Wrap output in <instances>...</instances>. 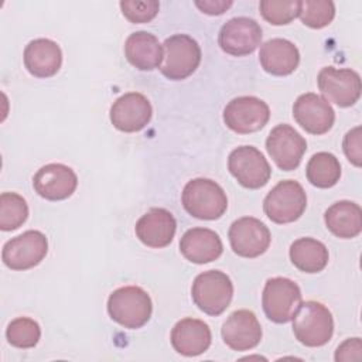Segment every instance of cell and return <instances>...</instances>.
<instances>
[{"instance_id":"obj_1","label":"cell","mask_w":362,"mask_h":362,"mask_svg":"<svg viewBox=\"0 0 362 362\" xmlns=\"http://www.w3.org/2000/svg\"><path fill=\"white\" fill-rule=\"evenodd\" d=\"M184 209L194 218L214 221L221 218L228 208L223 188L209 178H194L188 181L181 195Z\"/></svg>"},{"instance_id":"obj_2","label":"cell","mask_w":362,"mask_h":362,"mask_svg":"<svg viewBox=\"0 0 362 362\" xmlns=\"http://www.w3.org/2000/svg\"><path fill=\"white\" fill-rule=\"evenodd\" d=\"M153 303L147 291L139 286L116 288L107 298V313L124 328H141L151 317Z\"/></svg>"},{"instance_id":"obj_3","label":"cell","mask_w":362,"mask_h":362,"mask_svg":"<svg viewBox=\"0 0 362 362\" xmlns=\"http://www.w3.org/2000/svg\"><path fill=\"white\" fill-rule=\"evenodd\" d=\"M293 332L305 346H322L334 334L331 311L318 301L301 303L293 317Z\"/></svg>"},{"instance_id":"obj_4","label":"cell","mask_w":362,"mask_h":362,"mask_svg":"<svg viewBox=\"0 0 362 362\" xmlns=\"http://www.w3.org/2000/svg\"><path fill=\"white\" fill-rule=\"evenodd\" d=\"M191 297L201 311L216 317L229 307L233 297V284L226 273L208 270L195 277Z\"/></svg>"},{"instance_id":"obj_5","label":"cell","mask_w":362,"mask_h":362,"mask_svg":"<svg viewBox=\"0 0 362 362\" xmlns=\"http://www.w3.org/2000/svg\"><path fill=\"white\" fill-rule=\"evenodd\" d=\"M164 58L161 74L171 81H181L192 75L201 62L198 42L187 34H174L163 44Z\"/></svg>"},{"instance_id":"obj_6","label":"cell","mask_w":362,"mask_h":362,"mask_svg":"<svg viewBox=\"0 0 362 362\" xmlns=\"http://www.w3.org/2000/svg\"><path fill=\"white\" fill-rule=\"evenodd\" d=\"M307 195L301 184L294 180L280 181L266 195L263 211L274 223H290L297 221L305 211Z\"/></svg>"},{"instance_id":"obj_7","label":"cell","mask_w":362,"mask_h":362,"mask_svg":"<svg viewBox=\"0 0 362 362\" xmlns=\"http://www.w3.org/2000/svg\"><path fill=\"white\" fill-rule=\"evenodd\" d=\"M301 304V291L297 283L287 277H273L264 284L262 305L266 317L276 324L293 320Z\"/></svg>"},{"instance_id":"obj_8","label":"cell","mask_w":362,"mask_h":362,"mask_svg":"<svg viewBox=\"0 0 362 362\" xmlns=\"http://www.w3.org/2000/svg\"><path fill=\"white\" fill-rule=\"evenodd\" d=\"M228 168L236 181L249 189H257L267 184L272 168L264 156L253 146H240L229 154Z\"/></svg>"},{"instance_id":"obj_9","label":"cell","mask_w":362,"mask_h":362,"mask_svg":"<svg viewBox=\"0 0 362 362\" xmlns=\"http://www.w3.org/2000/svg\"><path fill=\"white\" fill-rule=\"evenodd\" d=\"M267 103L256 96H239L223 109V122L235 133L249 134L264 127L269 122Z\"/></svg>"},{"instance_id":"obj_10","label":"cell","mask_w":362,"mask_h":362,"mask_svg":"<svg viewBox=\"0 0 362 362\" xmlns=\"http://www.w3.org/2000/svg\"><path fill=\"white\" fill-rule=\"evenodd\" d=\"M266 150L280 170L291 171L300 165L307 150V141L294 127L281 123L270 130Z\"/></svg>"},{"instance_id":"obj_11","label":"cell","mask_w":362,"mask_h":362,"mask_svg":"<svg viewBox=\"0 0 362 362\" xmlns=\"http://www.w3.org/2000/svg\"><path fill=\"white\" fill-rule=\"evenodd\" d=\"M48 252V240L40 230L24 233L4 243L1 259L11 270H28L41 263Z\"/></svg>"},{"instance_id":"obj_12","label":"cell","mask_w":362,"mask_h":362,"mask_svg":"<svg viewBox=\"0 0 362 362\" xmlns=\"http://www.w3.org/2000/svg\"><path fill=\"white\" fill-rule=\"evenodd\" d=\"M321 93L341 107L352 106L361 96V76L351 68L325 66L317 76Z\"/></svg>"},{"instance_id":"obj_13","label":"cell","mask_w":362,"mask_h":362,"mask_svg":"<svg viewBox=\"0 0 362 362\" xmlns=\"http://www.w3.org/2000/svg\"><path fill=\"white\" fill-rule=\"evenodd\" d=\"M229 242L232 250L242 257L253 259L263 255L270 245L269 228L253 216L236 219L229 228Z\"/></svg>"},{"instance_id":"obj_14","label":"cell","mask_w":362,"mask_h":362,"mask_svg":"<svg viewBox=\"0 0 362 362\" xmlns=\"http://www.w3.org/2000/svg\"><path fill=\"white\" fill-rule=\"evenodd\" d=\"M262 37V28L253 18L233 17L222 25L218 42L223 52L243 57L252 54L260 45Z\"/></svg>"},{"instance_id":"obj_15","label":"cell","mask_w":362,"mask_h":362,"mask_svg":"<svg viewBox=\"0 0 362 362\" xmlns=\"http://www.w3.org/2000/svg\"><path fill=\"white\" fill-rule=\"evenodd\" d=\"M293 116L307 133L315 136L327 133L335 122V112L329 102L313 92L303 93L296 99Z\"/></svg>"},{"instance_id":"obj_16","label":"cell","mask_w":362,"mask_h":362,"mask_svg":"<svg viewBox=\"0 0 362 362\" xmlns=\"http://www.w3.org/2000/svg\"><path fill=\"white\" fill-rule=\"evenodd\" d=\"M153 109L148 99L139 92H129L117 98L110 107L112 124L124 133L144 129L151 120Z\"/></svg>"},{"instance_id":"obj_17","label":"cell","mask_w":362,"mask_h":362,"mask_svg":"<svg viewBox=\"0 0 362 362\" xmlns=\"http://www.w3.org/2000/svg\"><path fill=\"white\" fill-rule=\"evenodd\" d=\"M78 185V177L74 170L65 164L51 163L41 167L34 178L35 192L48 201H62L69 198Z\"/></svg>"},{"instance_id":"obj_18","label":"cell","mask_w":362,"mask_h":362,"mask_svg":"<svg viewBox=\"0 0 362 362\" xmlns=\"http://www.w3.org/2000/svg\"><path fill=\"white\" fill-rule=\"evenodd\" d=\"M223 342L233 351H249L262 339V327L255 313L249 310L233 311L221 329Z\"/></svg>"},{"instance_id":"obj_19","label":"cell","mask_w":362,"mask_h":362,"mask_svg":"<svg viewBox=\"0 0 362 362\" xmlns=\"http://www.w3.org/2000/svg\"><path fill=\"white\" fill-rule=\"evenodd\" d=\"M177 222L173 214L164 208H151L136 223V236L148 247L161 249L173 242Z\"/></svg>"},{"instance_id":"obj_20","label":"cell","mask_w":362,"mask_h":362,"mask_svg":"<svg viewBox=\"0 0 362 362\" xmlns=\"http://www.w3.org/2000/svg\"><path fill=\"white\" fill-rule=\"evenodd\" d=\"M211 341L212 334L208 324L197 318H182L171 331V345L184 356L204 354L209 348Z\"/></svg>"},{"instance_id":"obj_21","label":"cell","mask_w":362,"mask_h":362,"mask_svg":"<svg viewBox=\"0 0 362 362\" xmlns=\"http://www.w3.org/2000/svg\"><path fill=\"white\" fill-rule=\"evenodd\" d=\"M180 250L187 260L204 264L216 260L222 255L223 245L219 235L212 229L192 228L182 235Z\"/></svg>"},{"instance_id":"obj_22","label":"cell","mask_w":362,"mask_h":362,"mask_svg":"<svg viewBox=\"0 0 362 362\" xmlns=\"http://www.w3.org/2000/svg\"><path fill=\"white\" fill-rule=\"evenodd\" d=\"M62 64L59 45L48 38H37L28 42L24 49V65L37 78L54 76Z\"/></svg>"},{"instance_id":"obj_23","label":"cell","mask_w":362,"mask_h":362,"mask_svg":"<svg viewBox=\"0 0 362 362\" xmlns=\"http://www.w3.org/2000/svg\"><path fill=\"white\" fill-rule=\"evenodd\" d=\"M259 61L267 74L286 76L293 74L298 66L300 52L291 41L284 38H272L260 47Z\"/></svg>"},{"instance_id":"obj_24","label":"cell","mask_w":362,"mask_h":362,"mask_svg":"<svg viewBox=\"0 0 362 362\" xmlns=\"http://www.w3.org/2000/svg\"><path fill=\"white\" fill-rule=\"evenodd\" d=\"M124 55L134 68L153 71L161 66L164 49L156 35L147 31H136L124 42Z\"/></svg>"},{"instance_id":"obj_25","label":"cell","mask_w":362,"mask_h":362,"mask_svg":"<svg viewBox=\"0 0 362 362\" xmlns=\"http://www.w3.org/2000/svg\"><path fill=\"white\" fill-rule=\"evenodd\" d=\"M324 221L337 238L352 239L362 230V209L352 201H338L325 211Z\"/></svg>"},{"instance_id":"obj_26","label":"cell","mask_w":362,"mask_h":362,"mask_svg":"<svg viewBox=\"0 0 362 362\" xmlns=\"http://www.w3.org/2000/svg\"><path fill=\"white\" fill-rule=\"evenodd\" d=\"M327 246L314 238H300L290 246L291 263L304 273H318L328 264Z\"/></svg>"},{"instance_id":"obj_27","label":"cell","mask_w":362,"mask_h":362,"mask_svg":"<svg viewBox=\"0 0 362 362\" xmlns=\"http://www.w3.org/2000/svg\"><path fill=\"white\" fill-rule=\"evenodd\" d=\"M305 175L310 184L317 188H331L341 178V164L338 158L327 151L314 154L305 167Z\"/></svg>"},{"instance_id":"obj_28","label":"cell","mask_w":362,"mask_h":362,"mask_svg":"<svg viewBox=\"0 0 362 362\" xmlns=\"http://www.w3.org/2000/svg\"><path fill=\"white\" fill-rule=\"evenodd\" d=\"M28 216L25 199L16 192H3L0 195V229L14 230L20 228Z\"/></svg>"},{"instance_id":"obj_29","label":"cell","mask_w":362,"mask_h":362,"mask_svg":"<svg viewBox=\"0 0 362 362\" xmlns=\"http://www.w3.org/2000/svg\"><path fill=\"white\" fill-rule=\"evenodd\" d=\"M41 337V328L37 321L30 317H18L13 320L6 329V338L10 345L28 349L34 348Z\"/></svg>"},{"instance_id":"obj_30","label":"cell","mask_w":362,"mask_h":362,"mask_svg":"<svg viewBox=\"0 0 362 362\" xmlns=\"http://www.w3.org/2000/svg\"><path fill=\"white\" fill-rule=\"evenodd\" d=\"M298 16L304 25L320 30L334 20L335 4L329 0H305L301 1Z\"/></svg>"},{"instance_id":"obj_31","label":"cell","mask_w":362,"mask_h":362,"mask_svg":"<svg viewBox=\"0 0 362 362\" xmlns=\"http://www.w3.org/2000/svg\"><path fill=\"white\" fill-rule=\"evenodd\" d=\"M301 1L297 0H263L259 3L262 17L273 25L291 23L300 13Z\"/></svg>"},{"instance_id":"obj_32","label":"cell","mask_w":362,"mask_h":362,"mask_svg":"<svg viewBox=\"0 0 362 362\" xmlns=\"http://www.w3.org/2000/svg\"><path fill=\"white\" fill-rule=\"evenodd\" d=\"M122 14L134 24L151 21L160 8V3L156 0L147 1H120Z\"/></svg>"},{"instance_id":"obj_33","label":"cell","mask_w":362,"mask_h":362,"mask_svg":"<svg viewBox=\"0 0 362 362\" xmlns=\"http://www.w3.org/2000/svg\"><path fill=\"white\" fill-rule=\"evenodd\" d=\"M344 153L346 158L356 167H361L362 153H361V127L356 126L352 130H349L342 141Z\"/></svg>"},{"instance_id":"obj_34","label":"cell","mask_w":362,"mask_h":362,"mask_svg":"<svg viewBox=\"0 0 362 362\" xmlns=\"http://www.w3.org/2000/svg\"><path fill=\"white\" fill-rule=\"evenodd\" d=\"M361 339L359 338H349L342 342L335 352V361H354L361 358Z\"/></svg>"},{"instance_id":"obj_35","label":"cell","mask_w":362,"mask_h":362,"mask_svg":"<svg viewBox=\"0 0 362 362\" xmlns=\"http://www.w3.org/2000/svg\"><path fill=\"white\" fill-rule=\"evenodd\" d=\"M233 3L232 1H222V0H204V1H195V6L205 14L209 16H219L223 14Z\"/></svg>"}]
</instances>
